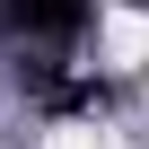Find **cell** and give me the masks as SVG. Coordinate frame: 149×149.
Segmentation results:
<instances>
[{
	"instance_id": "6da1fadb",
	"label": "cell",
	"mask_w": 149,
	"mask_h": 149,
	"mask_svg": "<svg viewBox=\"0 0 149 149\" xmlns=\"http://www.w3.org/2000/svg\"><path fill=\"white\" fill-rule=\"evenodd\" d=\"M105 61L114 70H140L149 61V18L140 9H105Z\"/></svg>"
},
{
	"instance_id": "7a4b0ae2",
	"label": "cell",
	"mask_w": 149,
	"mask_h": 149,
	"mask_svg": "<svg viewBox=\"0 0 149 149\" xmlns=\"http://www.w3.org/2000/svg\"><path fill=\"white\" fill-rule=\"evenodd\" d=\"M44 149H105V140H97L88 123H61V132H44Z\"/></svg>"
}]
</instances>
